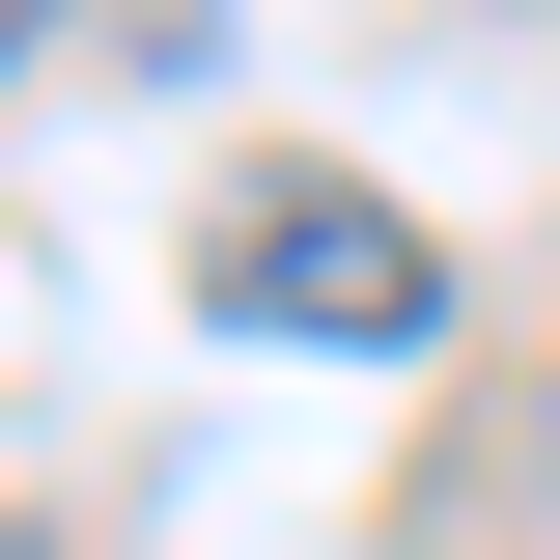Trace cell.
I'll use <instances>...</instances> for the list:
<instances>
[{
    "mask_svg": "<svg viewBox=\"0 0 560 560\" xmlns=\"http://www.w3.org/2000/svg\"><path fill=\"white\" fill-rule=\"evenodd\" d=\"M197 308H224V337H337V364H393V337H448V253H420L364 168H253V197L197 224Z\"/></svg>",
    "mask_w": 560,
    "mask_h": 560,
    "instance_id": "cell-1",
    "label": "cell"
},
{
    "mask_svg": "<svg viewBox=\"0 0 560 560\" xmlns=\"http://www.w3.org/2000/svg\"><path fill=\"white\" fill-rule=\"evenodd\" d=\"M28 28H57V0H0V57H28Z\"/></svg>",
    "mask_w": 560,
    "mask_h": 560,
    "instance_id": "cell-2",
    "label": "cell"
}]
</instances>
